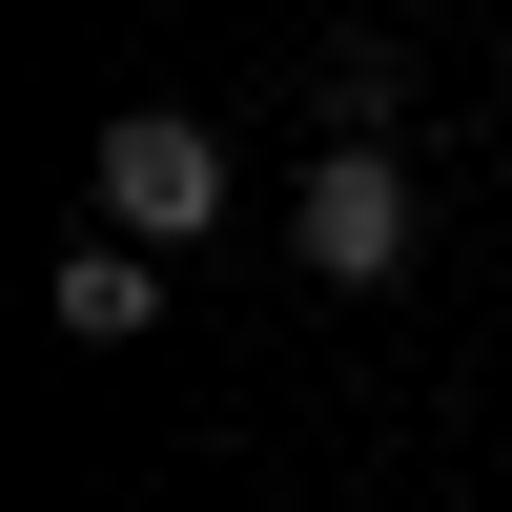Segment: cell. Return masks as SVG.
Segmentation results:
<instances>
[{
    "mask_svg": "<svg viewBox=\"0 0 512 512\" xmlns=\"http://www.w3.org/2000/svg\"><path fill=\"white\" fill-rule=\"evenodd\" d=\"M287 246H308L328 287H390V267H410V164H390V144H328L308 185H287Z\"/></svg>",
    "mask_w": 512,
    "mask_h": 512,
    "instance_id": "2",
    "label": "cell"
},
{
    "mask_svg": "<svg viewBox=\"0 0 512 512\" xmlns=\"http://www.w3.org/2000/svg\"><path fill=\"white\" fill-rule=\"evenodd\" d=\"M41 328H62V349H144V328H164V246H62Z\"/></svg>",
    "mask_w": 512,
    "mask_h": 512,
    "instance_id": "3",
    "label": "cell"
},
{
    "mask_svg": "<svg viewBox=\"0 0 512 512\" xmlns=\"http://www.w3.org/2000/svg\"><path fill=\"white\" fill-rule=\"evenodd\" d=\"M205 226H226V144L185 103H123L103 123V246H205Z\"/></svg>",
    "mask_w": 512,
    "mask_h": 512,
    "instance_id": "1",
    "label": "cell"
},
{
    "mask_svg": "<svg viewBox=\"0 0 512 512\" xmlns=\"http://www.w3.org/2000/svg\"><path fill=\"white\" fill-rule=\"evenodd\" d=\"M390 103H410L390 41H328V144H390Z\"/></svg>",
    "mask_w": 512,
    "mask_h": 512,
    "instance_id": "4",
    "label": "cell"
}]
</instances>
